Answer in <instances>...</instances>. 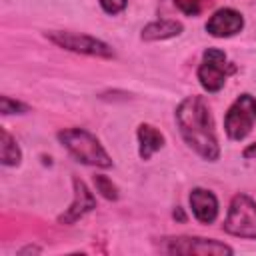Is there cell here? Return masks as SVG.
<instances>
[{
  "instance_id": "obj_6",
  "label": "cell",
  "mask_w": 256,
  "mask_h": 256,
  "mask_svg": "<svg viewBox=\"0 0 256 256\" xmlns=\"http://www.w3.org/2000/svg\"><path fill=\"white\" fill-rule=\"evenodd\" d=\"M234 72V66L228 62V56L220 48H206L202 62L198 66V80L206 92H218L226 84L228 74Z\"/></svg>"
},
{
  "instance_id": "obj_1",
  "label": "cell",
  "mask_w": 256,
  "mask_h": 256,
  "mask_svg": "<svg viewBox=\"0 0 256 256\" xmlns=\"http://www.w3.org/2000/svg\"><path fill=\"white\" fill-rule=\"evenodd\" d=\"M176 124L180 128V134L184 142L204 160L216 162L220 156V146L216 140L214 120L210 114L208 104L202 96H188L184 98L176 112H174Z\"/></svg>"
},
{
  "instance_id": "obj_4",
  "label": "cell",
  "mask_w": 256,
  "mask_h": 256,
  "mask_svg": "<svg viewBox=\"0 0 256 256\" xmlns=\"http://www.w3.org/2000/svg\"><path fill=\"white\" fill-rule=\"evenodd\" d=\"M160 250L166 254H184V256H222V254H234V250L218 240L212 238H200V236H172L162 238Z\"/></svg>"
},
{
  "instance_id": "obj_7",
  "label": "cell",
  "mask_w": 256,
  "mask_h": 256,
  "mask_svg": "<svg viewBox=\"0 0 256 256\" xmlns=\"http://www.w3.org/2000/svg\"><path fill=\"white\" fill-rule=\"evenodd\" d=\"M46 38H50L56 46L70 50V52L98 56V58H114V50L110 44H106L94 36H88V34L68 32V30H52V32H46Z\"/></svg>"
},
{
  "instance_id": "obj_12",
  "label": "cell",
  "mask_w": 256,
  "mask_h": 256,
  "mask_svg": "<svg viewBox=\"0 0 256 256\" xmlns=\"http://www.w3.org/2000/svg\"><path fill=\"white\" fill-rule=\"evenodd\" d=\"M182 32V24L178 20H168V18H162V20H154L150 24H146L142 28V34L140 38L146 40V42H154V40H168V38H174Z\"/></svg>"
},
{
  "instance_id": "obj_5",
  "label": "cell",
  "mask_w": 256,
  "mask_h": 256,
  "mask_svg": "<svg viewBox=\"0 0 256 256\" xmlns=\"http://www.w3.org/2000/svg\"><path fill=\"white\" fill-rule=\"evenodd\" d=\"M256 122V98L248 92L240 94L228 108L224 116V130L230 140H244Z\"/></svg>"
},
{
  "instance_id": "obj_2",
  "label": "cell",
  "mask_w": 256,
  "mask_h": 256,
  "mask_svg": "<svg viewBox=\"0 0 256 256\" xmlns=\"http://www.w3.org/2000/svg\"><path fill=\"white\" fill-rule=\"evenodd\" d=\"M60 144L82 164L96 168H110L112 158L100 144V140L84 128H64L58 132Z\"/></svg>"
},
{
  "instance_id": "obj_13",
  "label": "cell",
  "mask_w": 256,
  "mask_h": 256,
  "mask_svg": "<svg viewBox=\"0 0 256 256\" xmlns=\"http://www.w3.org/2000/svg\"><path fill=\"white\" fill-rule=\"evenodd\" d=\"M0 158L4 166H18L22 160V150L6 128L0 130Z\"/></svg>"
},
{
  "instance_id": "obj_14",
  "label": "cell",
  "mask_w": 256,
  "mask_h": 256,
  "mask_svg": "<svg viewBox=\"0 0 256 256\" xmlns=\"http://www.w3.org/2000/svg\"><path fill=\"white\" fill-rule=\"evenodd\" d=\"M94 186H96V192H100L104 198L118 200V188H116V184L108 176H104V174L94 176Z\"/></svg>"
},
{
  "instance_id": "obj_16",
  "label": "cell",
  "mask_w": 256,
  "mask_h": 256,
  "mask_svg": "<svg viewBox=\"0 0 256 256\" xmlns=\"http://www.w3.org/2000/svg\"><path fill=\"white\" fill-rule=\"evenodd\" d=\"M204 2H206V0H174V4H176L186 16H196V14H200Z\"/></svg>"
},
{
  "instance_id": "obj_17",
  "label": "cell",
  "mask_w": 256,
  "mask_h": 256,
  "mask_svg": "<svg viewBox=\"0 0 256 256\" xmlns=\"http://www.w3.org/2000/svg\"><path fill=\"white\" fill-rule=\"evenodd\" d=\"M100 2V8L106 12V14H120L124 8H126V4H128V0H98Z\"/></svg>"
},
{
  "instance_id": "obj_9",
  "label": "cell",
  "mask_w": 256,
  "mask_h": 256,
  "mask_svg": "<svg viewBox=\"0 0 256 256\" xmlns=\"http://www.w3.org/2000/svg\"><path fill=\"white\" fill-rule=\"evenodd\" d=\"M72 186H74V200H72L70 208L64 214L58 216V222L60 224H74L84 214H88L90 210L96 208V196L88 190V186L82 180L72 178Z\"/></svg>"
},
{
  "instance_id": "obj_11",
  "label": "cell",
  "mask_w": 256,
  "mask_h": 256,
  "mask_svg": "<svg viewBox=\"0 0 256 256\" xmlns=\"http://www.w3.org/2000/svg\"><path fill=\"white\" fill-rule=\"evenodd\" d=\"M136 136H138V154L142 160H150L152 154L164 146L162 132L152 124H140L136 130Z\"/></svg>"
},
{
  "instance_id": "obj_15",
  "label": "cell",
  "mask_w": 256,
  "mask_h": 256,
  "mask_svg": "<svg viewBox=\"0 0 256 256\" xmlns=\"http://www.w3.org/2000/svg\"><path fill=\"white\" fill-rule=\"evenodd\" d=\"M0 110H2V114L8 116V114H24L30 108H28V104H24L20 100H14L10 96H0Z\"/></svg>"
},
{
  "instance_id": "obj_8",
  "label": "cell",
  "mask_w": 256,
  "mask_h": 256,
  "mask_svg": "<svg viewBox=\"0 0 256 256\" xmlns=\"http://www.w3.org/2000/svg\"><path fill=\"white\" fill-rule=\"evenodd\" d=\"M242 28H244V16L234 8H220L206 22V32L214 38H230L238 34Z\"/></svg>"
},
{
  "instance_id": "obj_10",
  "label": "cell",
  "mask_w": 256,
  "mask_h": 256,
  "mask_svg": "<svg viewBox=\"0 0 256 256\" xmlns=\"http://www.w3.org/2000/svg\"><path fill=\"white\" fill-rule=\"evenodd\" d=\"M190 208L200 224H212L218 218V200L206 188H194L190 192Z\"/></svg>"
},
{
  "instance_id": "obj_3",
  "label": "cell",
  "mask_w": 256,
  "mask_h": 256,
  "mask_svg": "<svg viewBox=\"0 0 256 256\" xmlns=\"http://www.w3.org/2000/svg\"><path fill=\"white\" fill-rule=\"evenodd\" d=\"M222 228L232 236L256 240V202L248 194H236L230 200L228 216Z\"/></svg>"
}]
</instances>
